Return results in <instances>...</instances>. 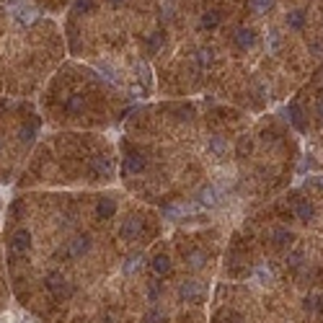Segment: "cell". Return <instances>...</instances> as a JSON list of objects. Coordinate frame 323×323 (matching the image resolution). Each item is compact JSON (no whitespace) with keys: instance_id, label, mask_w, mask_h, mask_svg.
<instances>
[{"instance_id":"cell-1","label":"cell","mask_w":323,"mask_h":323,"mask_svg":"<svg viewBox=\"0 0 323 323\" xmlns=\"http://www.w3.org/2000/svg\"><path fill=\"white\" fill-rule=\"evenodd\" d=\"M88 251H91V235H75L73 240H67V256L80 259Z\"/></svg>"},{"instance_id":"cell-2","label":"cell","mask_w":323,"mask_h":323,"mask_svg":"<svg viewBox=\"0 0 323 323\" xmlns=\"http://www.w3.org/2000/svg\"><path fill=\"white\" fill-rule=\"evenodd\" d=\"M202 284L199 282H194V279H189V282H184L181 287H179V297L184 300V303H197V300L202 297Z\"/></svg>"},{"instance_id":"cell-3","label":"cell","mask_w":323,"mask_h":323,"mask_svg":"<svg viewBox=\"0 0 323 323\" xmlns=\"http://www.w3.org/2000/svg\"><path fill=\"white\" fill-rule=\"evenodd\" d=\"M140 233H142V220L140 217H127V220L122 223V230H119L122 240H135Z\"/></svg>"},{"instance_id":"cell-4","label":"cell","mask_w":323,"mask_h":323,"mask_svg":"<svg viewBox=\"0 0 323 323\" xmlns=\"http://www.w3.org/2000/svg\"><path fill=\"white\" fill-rule=\"evenodd\" d=\"M145 166H147V158L140 153H130L124 158V174H140V171H145Z\"/></svg>"},{"instance_id":"cell-5","label":"cell","mask_w":323,"mask_h":323,"mask_svg":"<svg viewBox=\"0 0 323 323\" xmlns=\"http://www.w3.org/2000/svg\"><path fill=\"white\" fill-rule=\"evenodd\" d=\"M233 42L240 49H248V47H253V42H256V34H253V29H238L233 34Z\"/></svg>"},{"instance_id":"cell-6","label":"cell","mask_w":323,"mask_h":323,"mask_svg":"<svg viewBox=\"0 0 323 323\" xmlns=\"http://www.w3.org/2000/svg\"><path fill=\"white\" fill-rule=\"evenodd\" d=\"M197 199H199L202 207H215L217 202H220V191H217L215 186H204V189L199 191V197H197Z\"/></svg>"},{"instance_id":"cell-7","label":"cell","mask_w":323,"mask_h":323,"mask_svg":"<svg viewBox=\"0 0 323 323\" xmlns=\"http://www.w3.org/2000/svg\"><path fill=\"white\" fill-rule=\"evenodd\" d=\"M111 160L109 158H93V163H91V174L93 176H111Z\"/></svg>"},{"instance_id":"cell-8","label":"cell","mask_w":323,"mask_h":323,"mask_svg":"<svg viewBox=\"0 0 323 323\" xmlns=\"http://www.w3.org/2000/svg\"><path fill=\"white\" fill-rule=\"evenodd\" d=\"M290 119H292V124L297 127L300 132H305V130H308V124H305V114H303V109H300V103H297V101L290 103Z\"/></svg>"},{"instance_id":"cell-9","label":"cell","mask_w":323,"mask_h":323,"mask_svg":"<svg viewBox=\"0 0 323 323\" xmlns=\"http://www.w3.org/2000/svg\"><path fill=\"white\" fill-rule=\"evenodd\" d=\"M98 217H103V220H109V217H114V212H117V202L114 199H101L98 207H96Z\"/></svg>"},{"instance_id":"cell-10","label":"cell","mask_w":323,"mask_h":323,"mask_svg":"<svg viewBox=\"0 0 323 323\" xmlns=\"http://www.w3.org/2000/svg\"><path fill=\"white\" fill-rule=\"evenodd\" d=\"M272 240H274V246H287V243H292V233L287 228H274Z\"/></svg>"},{"instance_id":"cell-11","label":"cell","mask_w":323,"mask_h":323,"mask_svg":"<svg viewBox=\"0 0 323 323\" xmlns=\"http://www.w3.org/2000/svg\"><path fill=\"white\" fill-rule=\"evenodd\" d=\"M153 272L155 274H168L171 272V259L166 256V253H158V256L153 259Z\"/></svg>"},{"instance_id":"cell-12","label":"cell","mask_w":323,"mask_h":323,"mask_svg":"<svg viewBox=\"0 0 323 323\" xmlns=\"http://www.w3.org/2000/svg\"><path fill=\"white\" fill-rule=\"evenodd\" d=\"M207 150H210L212 155L223 158V155L228 153V145H225V140H223V137H212V140H210V145H207Z\"/></svg>"},{"instance_id":"cell-13","label":"cell","mask_w":323,"mask_h":323,"mask_svg":"<svg viewBox=\"0 0 323 323\" xmlns=\"http://www.w3.org/2000/svg\"><path fill=\"white\" fill-rule=\"evenodd\" d=\"M305 24V10H290L287 13V26L290 29H303Z\"/></svg>"},{"instance_id":"cell-14","label":"cell","mask_w":323,"mask_h":323,"mask_svg":"<svg viewBox=\"0 0 323 323\" xmlns=\"http://www.w3.org/2000/svg\"><path fill=\"white\" fill-rule=\"evenodd\" d=\"M295 212H297V217H300V220H310V217H313V204H310V202H305V199H300L297 204H295Z\"/></svg>"},{"instance_id":"cell-15","label":"cell","mask_w":323,"mask_h":323,"mask_svg":"<svg viewBox=\"0 0 323 323\" xmlns=\"http://www.w3.org/2000/svg\"><path fill=\"white\" fill-rule=\"evenodd\" d=\"M251 150H253V140L248 135H243V137H238V145H235V153L240 155V158H246V155H251Z\"/></svg>"},{"instance_id":"cell-16","label":"cell","mask_w":323,"mask_h":323,"mask_svg":"<svg viewBox=\"0 0 323 323\" xmlns=\"http://www.w3.org/2000/svg\"><path fill=\"white\" fill-rule=\"evenodd\" d=\"M204 261H207V253H204V251H194V253H189V256H186L189 269H202Z\"/></svg>"},{"instance_id":"cell-17","label":"cell","mask_w":323,"mask_h":323,"mask_svg":"<svg viewBox=\"0 0 323 323\" xmlns=\"http://www.w3.org/2000/svg\"><path fill=\"white\" fill-rule=\"evenodd\" d=\"M202 26L204 29H217L220 26V13H217V10H207V13L202 16Z\"/></svg>"},{"instance_id":"cell-18","label":"cell","mask_w":323,"mask_h":323,"mask_svg":"<svg viewBox=\"0 0 323 323\" xmlns=\"http://www.w3.org/2000/svg\"><path fill=\"white\" fill-rule=\"evenodd\" d=\"M142 323H166V313L160 308H150L142 318Z\"/></svg>"},{"instance_id":"cell-19","label":"cell","mask_w":323,"mask_h":323,"mask_svg":"<svg viewBox=\"0 0 323 323\" xmlns=\"http://www.w3.org/2000/svg\"><path fill=\"white\" fill-rule=\"evenodd\" d=\"M83 106H86L83 96H70V98H67V103H65V109L70 111V114H78V111H83Z\"/></svg>"},{"instance_id":"cell-20","label":"cell","mask_w":323,"mask_h":323,"mask_svg":"<svg viewBox=\"0 0 323 323\" xmlns=\"http://www.w3.org/2000/svg\"><path fill=\"white\" fill-rule=\"evenodd\" d=\"M160 44H163V34L155 31V34H150V37H147L145 47H147V52H158V49H160Z\"/></svg>"},{"instance_id":"cell-21","label":"cell","mask_w":323,"mask_h":323,"mask_svg":"<svg viewBox=\"0 0 323 323\" xmlns=\"http://www.w3.org/2000/svg\"><path fill=\"white\" fill-rule=\"evenodd\" d=\"M140 261H142V253H132V256H127V261H124V274H132L137 267H140Z\"/></svg>"},{"instance_id":"cell-22","label":"cell","mask_w":323,"mask_h":323,"mask_svg":"<svg viewBox=\"0 0 323 323\" xmlns=\"http://www.w3.org/2000/svg\"><path fill=\"white\" fill-rule=\"evenodd\" d=\"M274 5V0H251V8L256 10V13H269Z\"/></svg>"},{"instance_id":"cell-23","label":"cell","mask_w":323,"mask_h":323,"mask_svg":"<svg viewBox=\"0 0 323 323\" xmlns=\"http://www.w3.org/2000/svg\"><path fill=\"white\" fill-rule=\"evenodd\" d=\"M96 8V0H75V13H91Z\"/></svg>"},{"instance_id":"cell-24","label":"cell","mask_w":323,"mask_h":323,"mask_svg":"<svg viewBox=\"0 0 323 323\" xmlns=\"http://www.w3.org/2000/svg\"><path fill=\"white\" fill-rule=\"evenodd\" d=\"M305 310H308V313H318V310H321V297H318V295L308 297V300H305Z\"/></svg>"},{"instance_id":"cell-25","label":"cell","mask_w":323,"mask_h":323,"mask_svg":"<svg viewBox=\"0 0 323 323\" xmlns=\"http://www.w3.org/2000/svg\"><path fill=\"white\" fill-rule=\"evenodd\" d=\"M197 60H199V65H210L212 62V49H199Z\"/></svg>"},{"instance_id":"cell-26","label":"cell","mask_w":323,"mask_h":323,"mask_svg":"<svg viewBox=\"0 0 323 323\" xmlns=\"http://www.w3.org/2000/svg\"><path fill=\"white\" fill-rule=\"evenodd\" d=\"M318 114L323 117V98H318Z\"/></svg>"},{"instance_id":"cell-27","label":"cell","mask_w":323,"mask_h":323,"mask_svg":"<svg viewBox=\"0 0 323 323\" xmlns=\"http://www.w3.org/2000/svg\"><path fill=\"white\" fill-rule=\"evenodd\" d=\"M109 3H111V5H122V3H124V0H109Z\"/></svg>"},{"instance_id":"cell-28","label":"cell","mask_w":323,"mask_h":323,"mask_svg":"<svg viewBox=\"0 0 323 323\" xmlns=\"http://www.w3.org/2000/svg\"><path fill=\"white\" fill-rule=\"evenodd\" d=\"M318 184H321V186H323V176H321V179H318Z\"/></svg>"},{"instance_id":"cell-29","label":"cell","mask_w":323,"mask_h":323,"mask_svg":"<svg viewBox=\"0 0 323 323\" xmlns=\"http://www.w3.org/2000/svg\"><path fill=\"white\" fill-rule=\"evenodd\" d=\"M0 147H3V142H0Z\"/></svg>"}]
</instances>
